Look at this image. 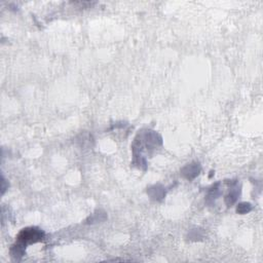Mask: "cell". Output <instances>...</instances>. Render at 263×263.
<instances>
[{
  "mask_svg": "<svg viewBox=\"0 0 263 263\" xmlns=\"http://www.w3.org/2000/svg\"><path fill=\"white\" fill-rule=\"evenodd\" d=\"M251 210V205L250 203H241V205L237 207V213H241V214H246L248 213L249 211Z\"/></svg>",
  "mask_w": 263,
  "mask_h": 263,
  "instance_id": "2",
  "label": "cell"
},
{
  "mask_svg": "<svg viewBox=\"0 0 263 263\" xmlns=\"http://www.w3.org/2000/svg\"><path fill=\"white\" fill-rule=\"evenodd\" d=\"M186 169H188V172H193V173L195 174V175L199 174V166H196V163H194V165H189V166H186ZM191 174H192V173H189L186 177H187L188 179H190V178H191Z\"/></svg>",
  "mask_w": 263,
  "mask_h": 263,
  "instance_id": "3",
  "label": "cell"
},
{
  "mask_svg": "<svg viewBox=\"0 0 263 263\" xmlns=\"http://www.w3.org/2000/svg\"><path fill=\"white\" fill-rule=\"evenodd\" d=\"M44 232L36 227H27L21 230L18 236V244L26 248L27 245L34 244L43 239Z\"/></svg>",
  "mask_w": 263,
  "mask_h": 263,
  "instance_id": "1",
  "label": "cell"
}]
</instances>
